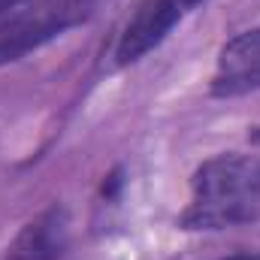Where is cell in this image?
Returning <instances> with one entry per match:
<instances>
[{
	"label": "cell",
	"instance_id": "cell-1",
	"mask_svg": "<svg viewBox=\"0 0 260 260\" xmlns=\"http://www.w3.org/2000/svg\"><path fill=\"white\" fill-rule=\"evenodd\" d=\"M260 221V160L251 154H218L194 173L185 230H224Z\"/></svg>",
	"mask_w": 260,
	"mask_h": 260
},
{
	"label": "cell",
	"instance_id": "cell-2",
	"mask_svg": "<svg viewBox=\"0 0 260 260\" xmlns=\"http://www.w3.org/2000/svg\"><path fill=\"white\" fill-rule=\"evenodd\" d=\"M97 0H34L0 21V67L21 61L70 27L91 18Z\"/></svg>",
	"mask_w": 260,
	"mask_h": 260
},
{
	"label": "cell",
	"instance_id": "cell-3",
	"mask_svg": "<svg viewBox=\"0 0 260 260\" xmlns=\"http://www.w3.org/2000/svg\"><path fill=\"white\" fill-rule=\"evenodd\" d=\"M260 88V27L233 37L221 52L212 76L215 97H239Z\"/></svg>",
	"mask_w": 260,
	"mask_h": 260
},
{
	"label": "cell",
	"instance_id": "cell-4",
	"mask_svg": "<svg viewBox=\"0 0 260 260\" xmlns=\"http://www.w3.org/2000/svg\"><path fill=\"white\" fill-rule=\"evenodd\" d=\"M67 227L70 221L61 206L46 209L21 227L6 251V260H58L67 248Z\"/></svg>",
	"mask_w": 260,
	"mask_h": 260
},
{
	"label": "cell",
	"instance_id": "cell-5",
	"mask_svg": "<svg viewBox=\"0 0 260 260\" xmlns=\"http://www.w3.org/2000/svg\"><path fill=\"white\" fill-rule=\"evenodd\" d=\"M24 0H0V15L3 12H9V9H15V6H21Z\"/></svg>",
	"mask_w": 260,
	"mask_h": 260
},
{
	"label": "cell",
	"instance_id": "cell-6",
	"mask_svg": "<svg viewBox=\"0 0 260 260\" xmlns=\"http://www.w3.org/2000/svg\"><path fill=\"white\" fill-rule=\"evenodd\" d=\"M227 260H260L257 251H242V254H233V257H227Z\"/></svg>",
	"mask_w": 260,
	"mask_h": 260
},
{
	"label": "cell",
	"instance_id": "cell-7",
	"mask_svg": "<svg viewBox=\"0 0 260 260\" xmlns=\"http://www.w3.org/2000/svg\"><path fill=\"white\" fill-rule=\"evenodd\" d=\"M257 139H260V133H257Z\"/></svg>",
	"mask_w": 260,
	"mask_h": 260
}]
</instances>
